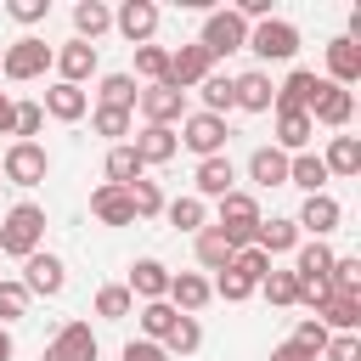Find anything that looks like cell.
Returning <instances> with one entry per match:
<instances>
[{
    "mask_svg": "<svg viewBox=\"0 0 361 361\" xmlns=\"http://www.w3.org/2000/svg\"><path fill=\"white\" fill-rule=\"evenodd\" d=\"M254 248H259V254H288V248H299V226H293V220H259Z\"/></svg>",
    "mask_w": 361,
    "mask_h": 361,
    "instance_id": "22",
    "label": "cell"
},
{
    "mask_svg": "<svg viewBox=\"0 0 361 361\" xmlns=\"http://www.w3.org/2000/svg\"><path fill=\"white\" fill-rule=\"evenodd\" d=\"M338 220H344V209L327 197V192H316V197H305V209H299V231H316V243L327 237V231H338Z\"/></svg>",
    "mask_w": 361,
    "mask_h": 361,
    "instance_id": "14",
    "label": "cell"
},
{
    "mask_svg": "<svg viewBox=\"0 0 361 361\" xmlns=\"http://www.w3.org/2000/svg\"><path fill=\"white\" fill-rule=\"evenodd\" d=\"M135 293H141L147 305L164 299V293H169V271H164L158 259H135V265H130V299H135Z\"/></svg>",
    "mask_w": 361,
    "mask_h": 361,
    "instance_id": "18",
    "label": "cell"
},
{
    "mask_svg": "<svg viewBox=\"0 0 361 361\" xmlns=\"http://www.w3.org/2000/svg\"><path fill=\"white\" fill-rule=\"evenodd\" d=\"M327 175H355L361 169V141L355 135H333V147H327Z\"/></svg>",
    "mask_w": 361,
    "mask_h": 361,
    "instance_id": "28",
    "label": "cell"
},
{
    "mask_svg": "<svg viewBox=\"0 0 361 361\" xmlns=\"http://www.w3.org/2000/svg\"><path fill=\"white\" fill-rule=\"evenodd\" d=\"M226 107H237V102H231V79H226V73H209V79H203V113L220 118Z\"/></svg>",
    "mask_w": 361,
    "mask_h": 361,
    "instance_id": "41",
    "label": "cell"
},
{
    "mask_svg": "<svg viewBox=\"0 0 361 361\" xmlns=\"http://www.w3.org/2000/svg\"><path fill=\"white\" fill-rule=\"evenodd\" d=\"M28 310V288L23 282H0V322H17Z\"/></svg>",
    "mask_w": 361,
    "mask_h": 361,
    "instance_id": "47",
    "label": "cell"
},
{
    "mask_svg": "<svg viewBox=\"0 0 361 361\" xmlns=\"http://www.w3.org/2000/svg\"><path fill=\"white\" fill-rule=\"evenodd\" d=\"M248 175H254L259 186H282V180H288V152H282V147H259V152L248 158Z\"/></svg>",
    "mask_w": 361,
    "mask_h": 361,
    "instance_id": "24",
    "label": "cell"
},
{
    "mask_svg": "<svg viewBox=\"0 0 361 361\" xmlns=\"http://www.w3.org/2000/svg\"><path fill=\"white\" fill-rule=\"evenodd\" d=\"M0 68H6V79H39V73L51 68V45H45V39H17Z\"/></svg>",
    "mask_w": 361,
    "mask_h": 361,
    "instance_id": "7",
    "label": "cell"
},
{
    "mask_svg": "<svg viewBox=\"0 0 361 361\" xmlns=\"http://www.w3.org/2000/svg\"><path fill=\"white\" fill-rule=\"evenodd\" d=\"M135 102H141L147 124H164V130H169V124H175V118L186 113V90H175V85H147V90H141Z\"/></svg>",
    "mask_w": 361,
    "mask_h": 361,
    "instance_id": "8",
    "label": "cell"
},
{
    "mask_svg": "<svg viewBox=\"0 0 361 361\" xmlns=\"http://www.w3.org/2000/svg\"><path fill=\"white\" fill-rule=\"evenodd\" d=\"M327 282H333V299H361V259H333Z\"/></svg>",
    "mask_w": 361,
    "mask_h": 361,
    "instance_id": "37",
    "label": "cell"
},
{
    "mask_svg": "<svg viewBox=\"0 0 361 361\" xmlns=\"http://www.w3.org/2000/svg\"><path fill=\"white\" fill-rule=\"evenodd\" d=\"M231 248H254V231H259V209L248 192H226L220 197V226H214Z\"/></svg>",
    "mask_w": 361,
    "mask_h": 361,
    "instance_id": "2",
    "label": "cell"
},
{
    "mask_svg": "<svg viewBox=\"0 0 361 361\" xmlns=\"http://www.w3.org/2000/svg\"><path fill=\"white\" fill-rule=\"evenodd\" d=\"M0 169H6V180H17V186H39L45 169H51V158H45L39 141H17V147L0 158Z\"/></svg>",
    "mask_w": 361,
    "mask_h": 361,
    "instance_id": "5",
    "label": "cell"
},
{
    "mask_svg": "<svg viewBox=\"0 0 361 361\" xmlns=\"http://www.w3.org/2000/svg\"><path fill=\"white\" fill-rule=\"evenodd\" d=\"M180 141H186L197 158H220V147H226V118H214V113H192V118L180 124Z\"/></svg>",
    "mask_w": 361,
    "mask_h": 361,
    "instance_id": "6",
    "label": "cell"
},
{
    "mask_svg": "<svg viewBox=\"0 0 361 361\" xmlns=\"http://www.w3.org/2000/svg\"><path fill=\"white\" fill-rule=\"evenodd\" d=\"M39 237H45V209L39 203H17L6 214V226H0V254L28 259V254H39Z\"/></svg>",
    "mask_w": 361,
    "mask_h": 361,
    "instance_id": "1",
    "label": "cell"
},
{
    "mask_svg": "<svg viewBox=\"0 0 361 361\" xmlns=\"http://www.w3.org/2000/svg\"><path fill=\"white\" fill-rule=\"evenodd\" d=\"M135 96H141V90H135V79H130V73H107V79H102V107L130 113V107H135Z\"/></svg>",
    "mask_w": 361,
    "mask_h": 361,
    "instance_id": "34",
    "label": "cell"
},
{
    "mask_svg": "<svg viewBox=\"0 0 361 361\" xmlns=\"http://www.w3.org/2000/svg\"><path fill=\"white\" fill-rule=\"evenodd\" d=\"M62 282H68V271H62L56 254H28L23 259V288L28 293H45L51 299V293H62Z\"/></svg>",
    "mask_w": 361,
    "mask_h": 361,
    "instance_id": "9",
    "label": "cell"
},
{
    "mask_svg": "<svg viewBox=\"0 0 361 361\" xmlns=\"http://www.w3.org/2000/svg\"><path fill=\"white\" fill-rule=\"evenodd\" d=\"M11 113H17V107H11V96H6V90H0V135H6V130H11Z\"/></svg>",
    "mask_w": 361,
    "mask_h": 361,
    "instance_id": "55",
    "label": "cell"
},
{
    "mask_svg": "<svg viewBox=\"0 0 361 361\" xmlns=\"http://www.w3.org/2000/svg\"><path fill=\"white\" fill-rule=\"evenodd\" d=\"M203 79H209V51H203V45H180V51L169 56V73H164V85L186 90V85H203Z\"/></svg>",
    "mask_w": 361,
    "mask_h": 361,
    "instance_id": "11",
    "label": "cell"
},
{
    "mask_svg": "<svg viewBox=\"0 0 361 361\" xmlns=\"http://www.w3.org/2000/svg\"><path fill=\"white\" fill-rule=\"evenodd\" d=\"M113 23L124 28V39H135V45H147V39H152V28H158V6H152V0H124Z\"/></svg>",
    "mask_w": 361,
    "mask_h": 361,
    "instance_id": "15",
    "label": "cell"
},
{
    "mask_svg": "<svg viewBox=\"0 0 361 361\" xmlns=\"http://www.w3.org/2000/svg\"><path fill=\"white\" fill-rule=\"evenodd\" d=\"M169 299H175V310H180V316H192V310H203V305H209V282H203V276H192V271H180V276H169Z\"/></svg>",
    "mask_w": 361,
    "mask_h": 361,
    "instance_id": "23",
    "label": "cell"
},
{
    "mask_svg": "<svg viewBox=\"0 0 361 361\" xmlns=\"http://www.w3.org/2000/svg\"><path fill=\"white\" fill-rule=\"evenodd\" d=\"M124 192H130V209H135V214H158V209H164V197H158L152 180H130Z\"/></svg>",
    "mask_w": 361,
    "mask_h": 361,
    "instance_id": "46",
    "label": "cell"
},
{
    "mask_svg": "<svg viewBox=\"0 0 361 361\" xmlns=\"http://www.w3.org/2000/svg\"><path fill=\"white\" fill-rule=\"evenodd\" d=\"M175 316H180V310H175V305H164V299H152V305H141V327H147V338L158 344V338H164V333L175 327Z\"/></svg>",
    "mask_w": 361,
    "mask_h": 361,
    "instance_id": "40",
    "label": "cell"
},
{
    "mask_svg": "<svg viewBox=\"0 0 361 361\" xmlns=\"http://www.w3.org/2000/svg\"><path fill=\"white\" fill-rule=\"evenodd\" d=\"M327 68H333V85H338V90L355 85V79H361V45H355V39H333V45H327Z\"/></svg>",
    "mask_w": 361,
    "mask_h": 361,
    "instance_id": "20",
    "label": "cell"
},
{
    "mask_svg": "<svg viewBox=\"0 0 361 361\" xmlns=\"http://www.w3.org/2000/svg\"><path fill=\"white\" fill-rule=\"evenodd\" d=\"M248 51H254V56H265V62H288V56L299 51V28H293V23H276V17H265L259 28H248Z\"/></svg>",
    "mask_w": 361,
    "mask_h": 361,
    "instance_id": "4",
    "label": "cell"
},
{
    "mask_svg": "<svg viewBox=\"0 0 361 361\" xmlns=\"http://www.w3.org/2000/svg\"><path fill=\"white\" fill-rule=\"evenodd\" d=\"M327 271H333V248H327V243H305L293 276H299V282H316V276H327Z\"/></svg>",
    "mask_w": 361,
    "mask_h": 361,
    "instance_id": "36",
    "label": "cell"
},
{
    "mask_svg": "<svg viewBox=\"0 0 361 361\" xmlns=\"http://www.w3.org/2000/svg\"><path fill=\"white\" fill-rule=\"evenodd\" d=\"M310 135H316V124H310V113H293V107H276V141H282V147H293V152H299V147H305Z\"/></svg>",
    "mask_w": 361,
    "mask_h": 361,
    "instance_id": "25",
    "label": "cell"
},
{
    "mask_svg": "<svg viewBox=\"0 0 361 361\" xmlns=\"http://www.w3.org/2000/svg\"><path fill=\"white\" fill-rule=\"evenodd\" d=\"M45 113L73 124V118L85 113V90H79V85H51V90H45Z\"/></svg>",
    "mask_w": 361,
    "mask_h": 361,
    "instance_id": "27",
    "label": "cell"
},
{
    "mask_svg": "<svg viewBox=\"0 0 361 361\" xmlns=\"http://www.w3.org/2000/svg\"><path fill=\"white\" fill-rule=\"evenodd\" d=\"M90 214H96L102 226H130V220H135V209H130V192H124V186H96Z\"/></svg>",
    "mask_w": 361,
    "mask_h": 361,
    "instance_id": "16",
    "label": "cell"
},
{
    "mask_svg": "<svg viewBox=\"0 0 361 361\" xmlns=\"http://www.w3.org/2000/svg\"><path fill=\"white\" fill-rule=\"evenodd\" d=\"M45 11H51V0H11V17L17 23H39Z\"/></svg>",
    "mask_w": 361,
    "mask_h": 361,
    "instance_id": "53",
    "label": "cell"
},
{
    "mask_svg": "<svg viewBox=\"0 0 361 361\" xmlns=\"http://www.w3.org/2000/svg\"><path fill=\"white\" fill-rule=\"evenodd\" d=\"M209 293H220V299H231V305H237V299H248V293H254V282H243L237 271H220V282H214Z\"/></svg>",
    "mask_w": 361,
    "mask_h": 361,
    "instance_id": "48",
    "label": "cell"
},
{
    "mask_svg": "<svg viewBox=\"0 0 361 361\" xmlns=\"http://www.w3.org/2000/svg\"><path fill=\"white\" fill-rule=\"evenodd\" d=\"M259 282H265V299H271V305H299V282H293V271H276V265H271Z\"/></svg>",
    "mask_w": 361,
    "mask_h": 361,
    "instance_id": "39",
    "label": "cell"
},
{
    "mask_svg": "<svg viewBox=\"0 0 361 361\" xmlns=\"http://www.w3.org/2000/svg\"><path fill=\"white\" fill-rule=\"evenodd\" d=\"M322 85H327V79H316L310 68H293V73H288V85L276 90V102H271V107H293V113H310V107H316V96H322Z\"/></svg>",
    "mask_w": 361,
    "mask_h": 361,
    "instance_id": "12",
    "label": "cell"
},
{
    "mask_svg": "<svg viewBox=\"0 0 361 361\" xmlns=\"http://www.w3.org/2000/svg\"><path fill=\"white\" fill-rule=\"evenodd\" d=\"M288 180H293V186H305V192L316 197V192H322V180H327V164H322L316 152H299V158H288Z\"/></svg>",
    "mask_w": 361,
    "mask_h": 361,
    "instance_id": "30",
    "label": "cell"
},
{
    "mask_svg": "<svg viewBox=\"0 0 361 361\" xmlns=\"http://www.w3.org/2000/svg\"><path fill=\"white\" fill-rule=\"evenodd\" d=\"M322 355H327V361H361V338H355V333H338V338H327Z\"/></svg>",
    "mask_w": 361,
    "mask_h": 361,
    "instance_id": "50",
    "label": "cell"
},
{
    "mask_svg": "<svg viewBox=\"0 0 361 361\" xmlns=\"http://www.w3.org/2000/svg\"><path fill=\"white\" fill-rule=\"evenodd\" d=\"M135 158H141V169H147V164H169V158H175V130L147 124V130L135 135Z\"/></svg>",
    "mask_w": 361,
    "mask_h": 361,
    "instance_id": "21",
    "label": "cell"
},
{
    "mask_svg": "<svg viewBox=\"0 0 361 361\" xmlns=\"http://www.w3.org/2000/svg\"><path fill=\"white\" fill-rule=\"evenodd\" d=\"M130 180H141V158H135L130 141H118L107 152V186H130Z\"/></svg>",
    "mask_w": 361,
    "mask_h": 361,
    "instance_id": "29",
    "label": "cell"
},
{
    "mask_svg": "<svg viewBox=\"0 0 361 361\" xmlns=\"http://www.w3.org/2000/svg\"><path fill=\"white\" fill-rule=\"evenodd\" d=\"M39 124H45V107H39V102H23V107L11 113V135H23V141L39 135Z\"/></svg>",
    "mask_w": 361,
    "mask_h": 361,
    "instance_id": "45",
    "label": "cell"
},
{
    "mask_svg": "<svg viewBox=\"0 0 361 361\" xmlns=\"http://www.w3.org/2000/svg\"><path fill=\"white\" fill-rule=\"evenodd\" d=\"M135 68H141L152 85H164V73H169V51H164V45H135Z\"/></svg>",
    "mask_w": 361,
    "mask_h": 361,
    "instance_id": "44",
    "label": "cell"
},
{
    "mask_svg": "<svg viewBox=\"0 0 361 361\" xmlns=\"http://www.w3.org/2000/svg\"><path fill=\"white\" fill-rule=\"evenodd\" d=\"M271 361H316V355H310V350H299V344L288 338V344H276V350H271Z\"/></svg>",
    "mask_w": 361,
    "mask_h": 361,
    "instance_id": "54",
    "label": "cell"
},
{
    "mask_svg": "<svg viewBox=\"0 0 361 361\" xmlns=\"http://www.w3.org/2000/svg\"><path fill=\"white\" fill-rule=\"evenodd\" d=\"M197 344H203V327L192 316H175V327L164 333V355H192Z\"/></svg>",
    "mask_w": 361,
    "mask_h": 361,
    "instance_id": "33",
    "label": "cell"
},
{
    "mask_svg": "<svg viewBox=\"0 0 361 361\" xmlns=\"http://www.w3.org/2000/svg\"><path fill=\"white\" fill-rule=\"evenodd\" d=\"M130 310H135L130 288H102V293H96V316H107V322H124Z\"/></svg>",
    "mask_w": 361,
    "mask_h": 361,
    "instance_id": "43",
    "label": "cell"
},
{
    "mask_svg": "<svg viewBox=\"0 0 361 361\" xmlns=\"http://www.w3.org/2000/svg\"><path fill=\"white\" fill-rule=\"evenodd\" d=\"M203 51H209V62L214 56H231V51H243L248 45V23L237 17V11H209L203 17V39H197Z\"/></svg>",
    "mask_w": 361,
    "mask_h": 361,
    "instance_id": "3",
    "label": "cell"
},
{
    "mask_svg": "<svg viewBox=\"0 0 361 361\" xmlns=\"http://www.w3.org/2000/svg\"><path fill=\"white\" fill-rule=\"evenodd\" d=\"M231 254H237V248H231L214 226H209V231H197V259H203L209 271H226V265H231Z\"/></svg>",
    "mask_w": 361,
    "mask_h": 361,
    "instance_id": "35",
    "label": "cell"
},
{
    "mask_svg": "<svg viewBox=\"0 0 361 361\" xmlns=\"http://www.w3.org/2000/svg\"><path fill=\"white\" fill-rule=\"evenodd\" d=\"M226 271H237V276H243V282H254V288H259V276H265V271H271V254H259V248H237V254H231V265H226Z\"/></svg>",
    "mask_w": 361,
    "mask_h": 361,
    "instance_id": "38",
    "label": "cell"
},
{
    "mask_svg": "<svg viewBox=\"0 0 361 361\" xmlns=\"http://www.w3.org/2000/svg\"><path fill=\"white\" fill-rule=\"evenodd\" d=\"M169 220H175L180 231H203V226H209V214H203V197H175V203H169Z\"/></svg>",
    "mask_w": 361,
    "mask_h": 361,
    "instance_id": "42",
    "label": "cell"
},
{
    "mask_svg": "<svg viewBox=\"0 0 361 361\" xmlns=\"http://www.w3.org/2000/svg\"><path fill=\"white\" fill-rule=\"evenodd\" d=\"M316 316H322V327H338V333H355V327H361V299H327V305H322Z\"/></svg>",
    "mask_w": 361,
    "mask_h": 361,
    "instance_id": "32",
    "label": "cell"
},
{
    "mask_svg": "<svg viewBox=\"0 0 361 361\" xmlns=\"http://www.w3.org/2000/svg\"><path fill=\"white\" fill-rule=\"evenodd\" d=\"M45 361H96V333H90L85 322H68V327L51 338Z\"/></svg>",
    "mask_w": 361,
    "mask_h": 361,
    "instance_id": "10",
    "label": "cell"
},
{
    "mask_svg": "<svg viewBox=\"0 0 361 361\" xmlns=\"http://www.w3.org/2000/svg\"><path fill=\"white\" fill-rule=\"evenodd\" d=\"M0 361H11V333L0 327Z\"/></svg>",
    "mask_w": 361,
    "mask_h": 361,
    "instance_id": "56",
    "label": "cell"
},
{
    "mask_svg": "<svg viewBox=\"0 0 361 361\" xmlns=\"http://www.w3.org/2000/svg\"><path fill=\"white\" fill-rule=\"evenodd\" d=\"M56 68H62V85H79V79H90V73H96V45H85V39L62 45V51H56Z\"/></svg>",
    "mask_w": 361,
    "mask_h": 361,
    "instance_id": "19",
    "label": "cell"
},
{
    "mask_svg": "<svg viewBox=\"0 0 361 361\" xmlns=\"http://www.w3.org/2000/svg\"><path fill=\"white\" fill-rule=\"evenodd\" d=\"M293 344H299V350H310V355H322V350H327V327H322V322H299Z\"/></svg>",
    "mask_w": 361,
    "mask_h": 361,
    "instance_id": "49",
    "label": "cell"
},
{
    "mask_svg": "<svg viewBox=\"0 0 361 361\" xmlns=\"http://www.w3.org/2000/svg\"><path fill=\"white\" fill-rule=\"evenodd\" d=\"M96 130H102V135H130V113H118V107H96Z\"/></svg>",
    "mask_w": 361,
    "mask_h": 361,
    "instance_id": "51",
    "label": "cell"
},
{
    "mask_svg": "<svg viewBox=\"0 0 361 361\" xmlns=\"http://www.w3.org/2000/svg\"><path fill=\"white\" fill-rule=\"evenodd\" d=\"M350 113H355V96H350V90H338V85L327 79V85H322V96H316V107H310V124L344 130V124H350Z\"/></svg>",
    "mask_w": 361,
    "mask_h": 361,
    "instance_id": "13",
    "label": "cell"
},
{
    "mask_svg": "<svg viewBox=\"0 0 361 361\" xmlns=\"http://www.w3.org/2000/svg\"><path fill=\"white\" fill-rule=\"evenodd\" d=\"M107 23H113V11H107L102 0H79V6H73V28H79V39H85V45H90Z\"/></svg>",
    "mask_w": 361,
    "mask_h": 361,
    "instance_id": "31",
    "label": "cell"
},
{
    "mask_svg": "<svg viewBox=\"0 0 361 361\" xmlns=\"http://www.w3.org/2000/svg\"><path fill=\"white\" fill-rule=\"evenodd\" d=\"M231 102H237V107H248V113H271L276 90H271V79H265V73H243V79H231Z\"/></svg>",
    "mask_w": 361,
    "mask_h": 361,
    "instance_id": "17",
    "label": "cell"
},
{
    "mask_svg": "<svg viewBox=\"0 0 361 361\" xmlns=\"http://www.w3.org/2000/svg\"><path fill=\"white\" fill-rule=\"evenodd\" d=\"M231 180H237V175H231V158H203V164H197V192H203V197H226Z\"/></svg>",
    "mask_w": 361,
    "mask_h": 361,
    "instance_id": "26",
    "label": "cell"
},
{
    "mask_svg": "<svg viewBox=\"0 0 361 361\" xmlns=\"http://www.w3.org/2000/svg\"><path fill=\"white\" fill-rule=\"evenodd\" d=\"M124 361H169V355H164V344H152V338H130V344H124Z\"/></svg>",
    "mask_w": 361,
    "mask_h": 361,
    "instance_id": "52",
    "label": "cell"
}]
</instances>
